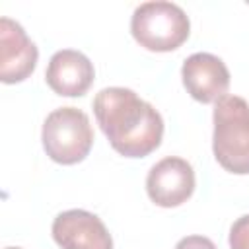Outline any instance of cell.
<instances>
[{
	"instance_id": "9c48e42d",
	"label": "cell",
	"mask_w": 249,
	"mask_h": 249,
	"mask_svg": "<svg viewBox=\"0 0 249 249\" xmlns=\"http://www.w3.org/2000/svg\"><path fill=\"white\" fill-rule=\"evenodd\" d=\"M95 78L93 62L80 51L62 49L56 51L45 70L47 86L62 97H80L84 95Z\"/></svg>"
},
{
	"instance_id": "ba28073f",
	"label": "cell",
	"mask_w": 249,
	"mask_h": 249,
	"mask_svg": "<svg viewBox=\"0 0 249 249\" xmlns=\"http://www.w3.org/2000/svg\"><path fill=\"white\" fill-rule=\"evenodd\" d=\"M37 58L39 51L25 29L10 18H0V80L4 84L23 82L33 74Z\"/></svg>"
},
{
	"instance_id": "277c9868",
	"label": "cell",
	"mask_w": 249,
	"mask_h": 249,
	"mask_svg": "<svg viewBox=\"0 0 249 249\" xmlns=\"http://www.w3.org/2000/svg\"><path fill=\"white\" fill-rule=\"evenodd\" d=\"M41 140L45 154L53 161L62 165L80 163L93 146L89 117L76 107H58L47 115Z\"/></svg>"
},
{
	"instance_id": "8fae6325",
	"label": "cell",
	"mask_w": 249,
	"mask_h": 249,
	"mask_svg": "<svg viewBox=\"0 0 249 249\" xmlns=\"http://www.w3.org/2000/svg\"><path fill=\"white\" fill-rule=\"evenodd\" d=\"M175 249H218L212 239L204 235H187L177 241Z\"/></svg>"
},
{
	"instance_id": "5b68a950",
	"label": "cell",
	"mask_w": 249,
	"mask_h": 249,
	"mask_svg": "<svg viewBox=\"0 0 249 249\" xmlns=\"http://www.w3.org/2000/svg\"><path fill=\"white\" fill-rule=\"evenodd\" d=\"M146 193L150 200L161 208H175L187 202L195 193V169L177 156L160 160L146 177Z\"/></svg>"
},
{
	"instance_id": "3957f363",
	"label": "cell",
	"mask_w": 249,
	"mask_h": 249,
	"mask_svg": "<svg viewBox=\"0 0 249 249\" xmlns=\"http://www.w3.org/2000/svg\"><path fill=\"white\" fill-rule=\"evenodd\" d=\"M130 33L140 47L169 53L189 39L191 21L185 10L173 2H144L132 12Z\"/></svg>"
},
{
	"instance_id": "52a82bcc",
	"label": "cell",
	"mask_w": 249,
	"mask_h": 249,
	"mask_svg": "<svg viewBox=\"0 0 249 249\" xmlns=\"http://www.w3.org/2000/svg\"><path fill=\"white\" fill-rule=\"evenodd\" d=\"M181 78L187 93L200 103H216L220 97L228 95L230 70L216 54H191L181 66Z\"/></svg>"
},
{
	"instance_id": "7c38bea8",
	"label": "cell",
	"mask_w": 249,
	"mask_h": 249,
	"mask_svg": "<svg viewBox=\"0 0 249 249\" xmlns=\"http://www.w3.org/2000/svg\"><path fill=\"white\" fill-rule=\"evenodd\" d=\"M4 249H21V247H4Z\"/></svg>"
},
{
	"instance_id": "30bf717a",
	"label": "cell",
	"mask_w": 249,
	"mask_h": 249,
	"mask_svg": "<svg viewBox=\"0 0 249 249\" xmlns=\"http://www.w3.org/2000/svg\"><path fill=\"white\" fill-rule=\"evenodd\" d=\"M230 249H249V214L237 218L230 228Z\"/></svg>"
},
{
	"instance_id": "8992f818",
	"label": "cell",
	"mask_w": 249,
	"mask_h": 249,
	"mask_svg": "<svg viewBox=\"0 0 249 249\" xmlns=\"http://www.w3.org/2000/svg\"><path fill=\"white\" fill-rule=\"evenodd\" d=\"M51 231L60 249H113L111 233L101 218L82 208L60 212Z\"/></svg>"
},
{
	"instance_id": "7a4b0ae2",
	"label": "cell",
	"mask_w": 249,
	"mask_h": 249,
	"mask_svg": "<svg viewBox=\"0 0 249 249\" xmlns=\"http://www.w3.org/2000/svg\"><path fill=\"white\" fill-rule=\"evenodd\" d=\"M212 150L230 173L249 175V103L239 95H224L214 103Z\"/></svg>"
},
{
	"instance_id": "6da1fadb",
	"label": "cell",
	"mask_w": 249,
	"mask_h": 249,
	"mask_svg": "<svg viewBox=\"0 0 249 249\" xmlns=\"http://www.w3.org/2000/svg\"><path fill=\"white\" fill-rule=\"evenodd\" d=\"M93 113L111 148L124 158H146L161 144V115L128 88H103L93 97Z\"/></svg>"
}]
</instances>
